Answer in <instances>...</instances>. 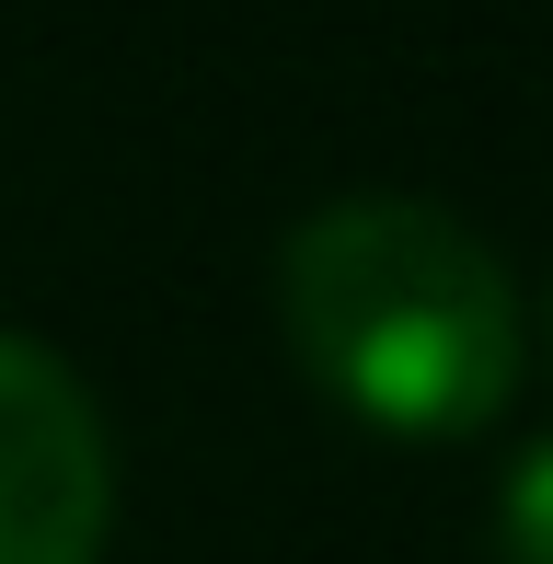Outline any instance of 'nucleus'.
I'll list each match as a JSON object with an SVG mask.
<instances>
[{
    "label": "nucleus",
    "mask_w": 553,
    "mask_h": 564,
    "mask_svg": "<svg viewBox=\"0 0 553 564\" xmlns=\"http://www.w3.org/2000/svg\"><path fill=\"white\" fill-rule=\"evenodd\" d=\"M276 335L381 438H473L519 392V289L426 196H335L276 242Z\"/></svg>",
    "instance_id": "f257e3e1"
},
{
    "label": "nucleus",
    "mask_w": 553,
    "mask_h": 564,
    "mask_svg": "<svg viewBox=\"0 0 553 564\" xmlns=\"http://www.w3.org/2000/svg\"><path fill=\"white\" fill-rule=\"evenodd\" d=\"M116 438L46 335H0V564H105Z\"/></svg>",
    "instance_id": "f03ea898"
},
{
    "label": "nucleus",
    "mask_w": 553,
    "mask_h": 564,
    "mask_svg": "<svg viewBox=\"0 0 553 564\" xmlns=\"http://www.w3.org/2000/svg\"><path fill=\"white\" fill-rule=\"evenodd\" d=\"M496 564H553V438H531L496 484Z\"/></svg>",
    "instance_id": "7ed1b4c3"
}]
</instances>
